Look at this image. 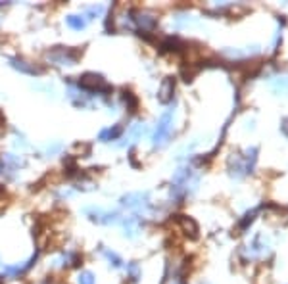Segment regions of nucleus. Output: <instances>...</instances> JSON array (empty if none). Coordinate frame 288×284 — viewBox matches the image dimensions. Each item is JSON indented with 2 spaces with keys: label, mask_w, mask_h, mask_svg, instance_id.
I'll use <instances>...</instances> for the list:
<instances>
[{
  "label": "nucleus",
  "mask_w": 288,
  "mask_h": 284,
  "mask_svg": "<svg viewBox=\"0 0 288 284\" xmlns=\"http://www.w3.org/2000/svg\"><path fill=\"white\" fill-rule=\"evenodd\" d=\"M79 87L88 90V92H102V94L112 92V87L106 83L104 77L96 75V73H85L83 77H79Z\"/></svg>",
  "instance_id": "nucleus-1"
},
{
  "label": "nucleus",
  "mask_w": 288,
  "mask_h": 284,
  "mask_svg": "<svg viewBox=\"0 0 288 284\" xmlns=\"http://www.w3.org/2000/svg\"><path fill=\"white\" fill-rule=\"evenodd\" d=\"M173 115H175V110H167L158 121V127H156V133H154V144L156 146H161L165 144L169 138V134L173 131Z\"/></svg>",
  "instance_id": "nucleus-2"
},
{
  "label": "nucleus",
  "mask_w": 288,
  "mask_h": 284,
  "mask_svg": "<svg viewBox=\"0 0 288 284\" xmlns=\"http://www.w3.org/2000/svg\"><path fill=\"white\" fill-rule=\"evenodd\" d=\"M48 60H52L58 65H73V63L79 60V52L67 46H58L52 52H48Z\"/></svg>",
  "instance_id": "nucleus-3"
},
{
  "label": "nucleus",
  "mask_w": 288,
  "mask_h": 284,
  "mask_svg": "<svg viewBox=\"0 0 288 284\" xmlns=\"http://www.w3.org/2000/svg\"><path fill=\"white\" fill-rule=\"evenodd\" d=\"M87 215L96 223H102V225H110V223L119 221V213L115 211H102V209H88Z\"/></svg>",
  "instance_id": "nucleus-4"
},
{
  "label": "nucleus",
  "mask_w": 288,
  "mask_h": 284,
  "mask_svg": "<svg viewBox=\"0 0 288 284\" xmlns=\"http://www.w3.org/2000/svg\"><path fill=\"white\" fill-rule=\"evenodd\" d=\"M121 204L129 207V209H142L144 205L148 204V194H140V192H136V194H129L121 200Z\"/></svg>",
  "instance_id": "nucleus-5"
},
{
  "label": "nucleus",
  "mask_w": 288,
  "mask_h": 284,
  "mask_svg": "<svg viewBox=\"0 0 288 284\" xmlns=\"http://www.w3.org/2000/svg\"><path fill=\"white\" fill-rule=\"evenodd\" d=\"M179 225H181V229L184 230V234L190 238H196L198 236V225L192 221L190 217H186V215H179Z\"/></svg>",
  "instance_id": "nucleus-6"
},
{
  "label": "nucleus",
  "mask_w": 288,
  "mask_h": 284,
  "mask_svg": "<svg viewBox=\"0 0 288 284\" xmlns=\"http://www.w3.org/2000/svg\"><path fill=\"white\" fill-rule=\"evenodd\" d=\"M173 90H175V81L167 77V79L163 81V85L160 88V100L161 102H169L171 98H173Z\"/></svg>",
  "instance_id": "nucleus-7"
},
{
  "label": "nucleus",
  "mask_w": 288,
  "mask_h": 284,
  "mask_svg": "<svg viewBox=\"0 0 288 284\" xmlns=\"http://www.w3.org/2000/svg\"><path fill=\"white\" fill-rule=\"evenodd\" d=\"M12 65H14L16 69L23 71V73H31V75H39V73H42V67L29 65V62H23V60H12Z\"/></svg>",
  "instance_id": "nucleus-8"
},
{
  "label": "nucleus",
  "mask_w": 288,
  "mask_h": 284,
  "mask_svg": "<svg viewBox=\"0 0 288 284\" xmlns=\"http://www.w3.org/2000/svg\"><path fill=\"white\" fill-rule=\"evenodd\" d=\"M65 23L69 25L71 29H75V31H81V29L87 27V17L85 16H67L65 17Z\"/></svg>",
  "instance_id": "nucleus-9"
},
{
  "label": "nucleus",
  "mask_w": 288,
  "mask_h": 284,
  "mask_svg": "<svg viewBox=\"0 0 288 284\" xmlns=\"http://www.w3.org/2000/svg\"><path fill=\"white\" fill-rule=\"evenodd\" d=\"M121 131H123V127H121V125H115L113 129H104L102 133L98 134V138H100V140H104V142L115 140V138H117V136L121 134Z\"/></svg>",
  "instance_id": "nucleus-10"
},
{
  "label": "nucleus",
  "mask_w": 288,
  "mask_h": 284,
  "mask_svg": "<svg viewBox=\"0 0 288 284\" xmlns=\"http://www.w3.org/2000/svg\"><path fill=\"white\" fill-rule=\"evenodd\" d=\"M123 102H125V106H127V110H131V111H135L136 106H138V100H136L131 92H127V90L123 92Z\"/></svg>",
  "instance_id": "nucleus-11"
},
{
  "label": "nucleus",
  "mask_w": 288,
  "mask_h": 284,
  "mask_svg": "<svg viewBox=\"0 0 288 284\" xmlns=\"http://www.w3.org/2000/svg\"><path fill=\"white\" fill-rule=\"evenodd\" d=\"M102 253H104L106 257H108V261H112V265L113 267H121V257L117 255V253H113V252H110V250H102Z\"/></svg>",
  "instance_id": "nucleus-12"
},
{
  "label": "nucleus",
  "mask_w": 288,
  "mask_h": 284,
  "mask_svg": "<svg viewBox=\"0 0 288 284\" xmlns=\"http://www.w3.org/2000/svg\"><path fill=\"white\" fill-rule=\"evenodd\" d=\"M79 284H96V278L92 276V273H81Z\"/></svg>",
  "instance_id": "nucleus-13"
},
{
  "label": "nucleus",
  "mask_w": 288,
  "mask_h": 284,
  "mask_svg": "<svg viewBox=\"0 0 288 284\" xmlns=\"http://www.w3.org/2000/svg\"><path fill=\"white\" fill-rule=\"evenodd\" d=\"M129 275L133 276V280H138L140 273H138V267H136L135 263H133V265H129Z\"/></svg>",
  "instance_id": "nucleus-14"
},
{
  "label": "nucleus",
  "mask_w": 288,
  "mask_h": 284,
  "mask_svg": "<svg viewBox=\"0 0 288 284\" xmlns=\"http://www.w3.org/2000/svg\"><path fill=\"white\" fill-rule=\"evenodd\" d=\"M6 125V119H4V115H2V113H0V129H2V127Z\"/></svg>",
  "instance_id": "nucleus-15"
},
{
  "label": "nucleus",
  "mask_w": 288,
  "mask_h": 284,
  "mask_svg": "<svg viewBox=\"0 0 288 284\" xmlns=\"http://www.w3.org/2000/svg\"><path fill=\"white\" fill-rule=\"evenodd\" d=\"M0 284H2V278H0Z\"/></svg>",
  "instance_id": "nucleus-16"
}]
</instances>
